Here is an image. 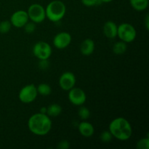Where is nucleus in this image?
<instances>
[{"instance_id":"29","label":"nucleus","mask_w":149,"mask_h":149,"mask_svg":"<svg viewBox=\"0 0 149 149\" xmlns=\"http://www.w3.org/2000/svg\"><path fill=\"white\" fill-rule=\"evenodd\" d=\"M100 1L103 3H109V2H111L113 0H100Z\"/></svg>"},{"instance_id":"4","label":"nucleus","mask_w":149,"mask_h":149,"mask_svg":"<svg viewBox=\"0 0 149 149\" xmlns=\"http://www.w3.org/2000/svg\"><path fill=\"white\" fill-rule=\"evenodd\" d=\"M117 36L122 42L130 43L136 39V29L130 23H123L118 26Z\"/></svg>"},{"instance_id":"22","label":"nucleus","mask_w":149,"mask_h":149,"mask_svg":"<svg viewBox=\"0 0 149 149\" xmlns=\"http://www.w3.org/2000/svg\"><path fill=\"white\" fill-rule=\"evenodd\" d=\"M136 148L138 149H148L149 148V138H143L137 142Z\"/></svg>"},{"instance_id":"12","label":"nucleus","mask_w":149,"mask_h":149,"mask_svg":"<svg viewBox=\"0 0 149 149\" xmlns=\"http://www.w3.org/2000/svg\"><path fill=\"white\" fill-rule=\"evenodd\" d=\"M117 25L112 20H109L103 25V32L108 39H114L117 36Z\"/></svg>"},{"instance_id":"1","label":"nucleus","mask_w":149,"mask_h":149,"mask_svg":"<svg viewBox=\"0 0 149 149\" xmlns=\"http://www.w3.org/2000/svg\"><path fill=\"white\" fill-rule=\"evenodd\" d=\"M52 121L47 114L36 113L28 120V127L31 132L39 136L46 135L52 129Z\"/></svg>"},{"instance_id":"3","label":"nucleus","mask_w":149,"mask_h":149,"mask_svg":"<svg viewBox=\"0 0 149 149\" xmlns=\"http://www.w3.org/2000/svg\"><path fill=\"white\" fill-rule=\"evenodd\" d=\"M66 13V7L62 1L54 0L49 2L45 8L46 17L55 23L63 18Z\"/></svg>"},{"instance_id":"23","label":"nucleus","mask_w":149,"mask_h":149,"mask_svg":"<svg viewBox=\"0 0 149 149\" xmlns=\"http://www.w3.org/2000/svg\"><path fill=\"white\" fill-rule=\"evenodd\" d=\"M24 31L27 33H32L36 30V23L33 22H28L24 26H23Z\"/></svg>"},{"instance_id":"13","label":"nucleus","mask_w":149,"mask_h":149,"mask_svg":"<svg viewBox=\"0 0 149 149\" xmlns=\"http://www.w3.org/2000/svg\"><path fill=\"white\" fill-rule=\"evenodd\" d=\"M79 133L84 138H90L95 132V128L91 123L86 122V120L80 122L78 125Z\"/></svg>"},{"instance_id":"15","label":"nucleus","mask_w":149,"mask_h":149,"mask_svg":"<svg viewBox=\"0 0 149 149\" xmlns=\"http://www.w3.org/2000/svg\"><path fill=\"white\" fill-rule=\"evenodd\" d=\"M131 7L138 12H142L148 7V0H130Z\"/></svg>"},{"instance_id":"9","label":"nucleus","mask_w":149,"mask_h":149,"mask_svg":"<svg viewBox=\"0 0 149 149\" xmlns=\"http://www.w3.org/2000/svg\"><path fill=\"white\" fill-rule=\"evenodd\" d=\"M76 81H77V79H76V77L74 73L71 71H65L63 73L60 77L58 84L62 90L68 91L75 87Z\"/></svg>"},{"instance_id":"28","label":"nucleus","mask_w":149,"mask_h":149,"mask_svg":"<svg viewBox=\"0 0 149 149\" xmlns=\"http://www.w3.org/2000/svg\"><path fill=\"white\" fill-rule=\"evenodd\" d=\"M39 113H45V114H47V107H42L40 109V111H39Z\"/></svg>"},{"instance_id":"19","label":"nucleus","mask_w":149,"mask_h":149,"mask_svg":"<svg viewBox=\"0 0 149 149\" xmlns=\"http://www.w3.org/2000/svg\"><path fill=\"white\" fill-rule=\"evenodd\" d=\"M90 115L91 113H90V109L85 106H81L78 110V116L81 120H87L90 117Z\"/></svg>"},{"instance_id":"11","label":"nucleus","mask_w":149,"mask_h":149,"mask_svg":"<svg viewBox=\"0 0 149 149\" xmlns=\"http://www.w3.org/2000/svg\"><path fill=\"white\" fill-rule=\"evenodd\" d=\"M71 36L66 31L59 32L53 38L52 43L55 47L58 49H63L68 47L71 42Z\"/></svg>"},{"instance_id":"5","label":"nucleus","mask_w":149,"mask_h":149,"mask_svg":"<svg viewBox=\"0 0 149 149\" xmlns=\"http://www.w3.org/2000/svg\"><path fill=\"white\" fill-rule=\"evenodd\" d=\"M29 20L35 23H41L46 18L45 8L40 4L34 3L29 6L27 10Z\"/></svg>"},{"instance_id":"21","label":"nucleus","mask_w":149,"mask_h":149,"mask_svg":"<svg viewBox=\"0 0 149 149\" xmlns=\"http://www.w3.org/2000/svg\"><path fill=\"white\" fill-rule=\"evenodd\" d=\"M113 135L111 133V132L109 130H104L103 132H102L100 133V141L103 143H107L111 141V140L113 139Z\"/></svg>"},{"instance_id":"2","label":"nucleus","mask_w":149,"mask_h":149,"mask_svg":"<svg viewBox=\"0 0 149 149\" xmlns=\"http://www.w3.org/2000/svg\"><path fill=\"white\" fill-rule=\"evenodd\" d=\"M109 130L113 138L121 141H128L132 137V128L130 123L124 117H117L110 122Z\"/></svg>"},{"instance_id":"6","label":"nucleus","mask_w":149,"mask_h":149,"mask_svg":"<svg viewBox=\"0 0 149 149\" xmlns=\"http://www.w3.org/2000/svg\"><path fill=\"white\" fill-rule=\"evenodd\" d=\"M33 55L40 60H48L52 55V47L50 45L46 42H38L34 44L32 49Z\"/></svg>"},{"instance_id":"14","label":"nucleus","mask_w":149,"mask_h":149,"mask_svg":"<svg viewBox=\"0 0 149 149\" xmlns=\"http://www.w3.org/2000/svg\"><path fill=\"white\" fill-rule=\"evenodd\" d=\"M95 48V45L94 41L91 39H86L80 45V52L84 56H90L94 52Z\"/></svg>"},{"instance_id":"20","label":"nucleus","mask_w":149,"mask_h":149,"mask_svg":"<svg viewBox=\"0 0 149 149\" xmlns=\"http://www.w3.org/2000/svg\"><path fill=\"white\" fill-rule=\"evenodd\" d=\"M12 24L10 20H4L0 23V33H7L10 31Z\"/></svg>"},{"instance_id":"24","label":"nucleus","mask_w":149,"mask_h":149,"mask_svg":"<svg viewBox=\"0 0 149 149\" xmlns=\"http://www.w3.org/2000/svg\"><path fill=\"white\" fill-rule=\"evenodd\" d=\"M81 1L83 5L88 7H94L97 4H99L100 3H102L100 0H81Z\"/></svg>"},{"instance_id":"26","label":"nucleus","mask_w":149,"mask_h":149,"mask_svg":"<svg viewBox=\"0 0 149 149\" xmlns=\"http://www.w3.org/2000/svg\"><path fill=\"white\" fill-rule=\"evenodd\" d=\"M39 66L41 69H47L49 67L48 60H40L39 63Z\"/></svg>"},{"instance_id":"10","label":"nucleus","mask_w":149,"mask_h":149,"mask_svg":"<svg viewBox=\"0 0 149 149\" xmlns=\"http://www.w3.org/2000/svg\"><path fill=\"white\" fill-rule=\"evenodd\" d=\"M29 18L27 11L20 10L13 13L10 17V21L12 26L17 28V29H20V28H23V26L29 22Z\"/></svg>"},{"instance_id":"17","label":"nucleus","mask_w":149,"mask_h":149,"mask_svg":"<svg viewBox=\"0 0 149 149\" xmlns=\"http://www.w3.org/2000/svg\"><path fill=\"white\" fill-rule=\"evenodd\" d=\"M127 49V43L121 40L116 42L113 46V52L116 55H122L126 52Z\"/></svg>"},{"instance_id":"16","label":"nucleus","mask_w":149,"mask_h":149,"mask_svg":"<svg viewBox=\"0 0 149 149\" xmlns=\"http://www.w3.org/2000/svg\"><path fill=\"white\" fill-rule=\"evenodd\" d=\"M62 107L58 103H52L47 107V114L49 117H56L58 116L62 112Z\"/></svg>"},{"instance_id":"8","label":"nucleus","mask_w":149,"mask_h":149,"mask_svg":"<svg viewBox=\"0 0 149 149\" xmlns=\"http://www.w3.org/2000/svg\"><path fill=\"white\" fill-rule=\"evenodd\" d=\"M68 92V100L74 106H81L86 102L87 95L82 89L74 87Z\"/></svg>"},{"instance_id":"27","label":"nucleus","mask_w":149,"mask_h":149,"mask_svg":"<svg viewBox=\"0 0 149 149\" xmlns=\"http://www.w3.org/2000/svg\"><path fill=\"white\" fill-rule=\"evenodd\" d=\"M145 26H146V28L147 30H148L149 29V15H148V14H147L146 16Z\"/></svg>"},{"instance_id":"18","label":"nucleus","mask_w":149,"mask_h":149,"mask_svg":"<svg viewBox=\"0 0 149 149\" xmlns=\"http://www.w3.org/2000/svg\"><path fill=\"white\" fill-rule=\"evenodd\" d=\"M38 94L42 96H48L52 93V88L50 86L46 83H41L36 87Z\"/></svg>"},{"instance_id":"7","label":"nucleus","mask_w":149,"mask_h":149,"mask_svg":"<svg viewBox=\"0 0 149 149\" xmlns=\"http://www.w3.org/2000/svg\"><path fill=\"white\" fill-rule=\"evenodd\" d=\"M38 95L36 87L33 84L24 86L18 93V98L23 103H31L36 100Z\"/></svg>"},{"instance_id":"25","label":"nucleus","mask_w":149,"mask_h":149,"mask_svg":"<svg viewBox=\"0 0 149 149\" xmlns=\"http://www.w3.org/2000/svg\"><path fill=\"white\" fill-rule=\"evenodd\" d=\"M57 148L58 149H68L70 148V143L66 140H63L58 143Z\"/></svg>"}]
</instances>
